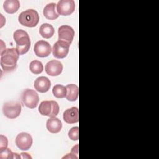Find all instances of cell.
Returning a JSON list of instances; mask_svg holds the SVG:
<instances>
[{"instance_id": "cell-1", "label": "cell", "mask_w": 159, "mask_h": 159, "mask_svg": "<svg viewBox=\"0 0 159 159\" xmlns=\"http://www.w3.org/2000/svg\"><path fill=\"white\" fill-rule=\"evenodd\" d=\"M19 53L16 48L5 49L1 52V66L6 72L14 71L17 67Z\"/></svg>"}, {"instance_id": "cell-2", "label": "cell", "mask_w": 159, "mask_h": 159, "mask_svg": "<svg viewBox=\"0 0 159 159\" xmlns=\"http://www.w3.org/2000/svg\"><path fill=\"white\" fill-rule=\"evenodd\" d=\"M13 37L16 43V48L19 55L26 53L30 47V40L28 34L22 29H18L14 32Z\"/></svg>"}, {"instance_id": "cell-3", "label": "cell", "mask_w": 159, "mask_h": 159, "mask_svg": "<svg viewBox=\"0 0 159 159\" xmlns=\"http://www.w3.org/2000/svg\"><path fill=\"white\" fill-rule=\"evenodd\" d=\"M19 22L24 26L28 27H35L39 21L38 12L34 9H27L20 14Z\"/></svg>"}, {"instance_id": "cell-4", "label": "cell", "mask_w": 159, "mask_h": 159, "mask_svg": "<svg viewBox=\"0 0 159 159\" xmlns=\"http://www.w3.org/2000/svg\"><path fill=\"white\" fill-rule=\"evenodd\" d=\"M39 112L42 116L56 117L59 112V106L55 101H44L40 104Z\"/></svg>"}, {"instance_id": "cell-5", "label": "cell", "mask_w": 159, "mask_h": 159, "mask_svg": "<svg viewBox=\"0 0 159 159\" xmlns=\"http://www.w3.org/2000/svg\"><path fill=\"white\" fill-rule=\"evenodd\" d=\"M22 106L17 101H9L6 102L2 107L4 115L9 119L17 117L21 112Z\"/></svg>"}, {"instance_id": "cell-6", "label": "cell", "mask_w": 159, "mask_h": 159, "mask_svg": "<svg viewBox=\"0 0 159 159\" xmlns=\"http://www.w3.org/2000/svg\"><path fill=\"white\" fill-rule=\"evenodd\" d=\"M22 101L26 107L30 109L35 108L39 101V95L34 90L26 89L22 93Z\"/></svg>"}, {"instance_id": "cell-7", "label": "cell", "mask_w": 159, "mask_h": 159, "mask_svg": "<svg viewBox=\"0 0 159 159\" xmlns=\"http://www.w3.org/2000/svg\"><path fill=\"white\" fill-rule=\"evenodd\" d=\"M75 9V3L73 0H61L57 4V11L58 15L69 16Z\"/></svg>"}, {"instance_id": "cell-8", "label": "cell", "mask_w": 159, "mask_h": 159, "mask_svg": "<svg viewBox=\"0 0 159 159\" xmlns=\"http://www.w3.org/2000/svg\"><path fill=\"white\" fill-rule=\"evenodd\" d=\"M58 40L66 43L70 45L75 35V32L71 27L67 25H63L58 28Z\"/></svg>"}, {"instance_id": "cell-9", "label": "cell", "mask_w": 159, "mask_h": 159, "mask_svg": "<svg viewBox=\"0 0 159 159\" xmlns=\"http://www.w3.org/2000/svg\"><path fill=\"white\" fill-rule=\"evenodd\" d=\"M16 144L19 149L27 150L32 145V137L27 132H21L16 138Z\"/></svg>"}, {"instance_id": "cell-10", "label": "cell", "mask_w": 159, "mask_h": 159, "mask_svg": "<svg viewBox=\"0 0 159 159\" xmlns=\"http://www.w3.org/2000/svg\"><path fill=\"white\" fill-rule=\"evenodd\" d=\"M34 50L37 57L44 58L48 57L50 54L52 48L49 43L47 41L39 40L35 43Z\"/></svg>"}, {"instance_id": "cell-11", "label": "cell", "mask_w": 159, "mask_h": 159, "mask_svg": "<svg viewBox=\"0 0 159 159\" xmlns=\"http://www.w3.org/2000/svg\"><path fill=\"white\" fill-rule=\"evenodd\" d=\"M69 47L70 45L68 43L58 40L53 46V55L57 58H63L68 55Z\"/></svg>"}, {"instance_id": "cell-12", "label": "cell", "mask_w": 159, "mask_h": 159, "mask_svg": "<svg viewBox=\"0 0 159 159\" xmlns=\"http://www.w3.org/2000/svg\"><path fill=\"white\" fill-rule=\"evenodd\" d=\"M63 70L62 63L55 60L48 61L45 65V72L47 75L52 76H56L61 74Z\"/></svg>"}, {"instance_id": "cell-13", "label": "cell", "mask_w": 159, "mask_h": 159, "mask_svg": "<svg viewBox=\"0 0 159 159\" xmlns=\"http://www.w3.org/2000/svg\"><path fill=\"white\" fill-rule=\"evenodd\" d=\"M63 120L68 124H74L79 121V111L76 107L68 109L63 112Z\"/></svg>"}, {"instance_id": "cell-14", "label": "cell", "mask_w": 159, "mask_h": 159, "mask_svg": "<svg viewBox=\"0 0 159 159\" xmlns=\"http://www.w3.org/2000/svg\"><path fill=\"white\" fill-rule=\"evenodd\" d=\"M51 86L50 80L45 76L38 77L34 81V88L38 92L46 93Z\"/></svg>"}, {"instance_id": "cell-15", "label": "cell", "mask_w": 159, "mask_h": 159, "mask_svg": "<svg viewBox=\"0 0 159 159\" xmlns=\"http://www.w3.org/2000/svg\"><path fill=\"white\" fill-rule=\"evenodd\" d=\"M46 127L47 129L51 133H58L62 128V123L59 119L55 117H50L47 121Z\"/></svg>"}, {"instance_id": "cell-16", "label": "cell", "mask_w": 159, "mask_h": 159, "mask_svg": "<svg viewBox=\"0 0 159 159\" xmlns=\"http://www.w3.org/2000/svg\"><path fill=\"white\" fill-rule=\"evenodd\" d=\"M56 4L55 3H50L47 4L43 11L45 17L48 20H55L59 16L56 12Z\"/></svg>"}, {"instance_id": "cell-17", "label": "cell", "mask_w": 159, "mask_h": 159, "mask_svg": "<svg viewBox=\"0 0 159 159\" xmlns=\"http://www.w3.org/2000/svg\"><path fill=\"white\" fill-rule=\"evenodd\" d=\"M3 7L8 14H14L20 7V2L18 0H6L4 2Z\"/></svg>"}, {"instance_id": "cell-18", "label": "cell", "mask_w": 159, "mask_h": 159, "mask_svg": "<svg viewBox=\"0 0 159 159\" xmlns=\"http://www.w3.org/2000/svg\"><path fill=\"white\" fill-rule=\"evenodd\" d=\"M66 98L70 101H75L78 98V87L74 84H70L66 86Z\"/></svg>"}, {"instance_id": "cell-19", "label": "cell", "mask_w": 159, "mask_h": 159, "mask_svg": "<svg viewBox=\"0 0 159 159\" xmlns=\"http://www.w3.org/2000/svg\"><path fill=\"white\" fill-rule=\"evenodd\" d=\"M39 33L42 37L45 39H50L54 35L55 30L51 24L45 23L41 25L39 29Z\"/></svg>"}, {"instance_id": "cell-20", "label": "cell", "mask_w": 159, "mask_h": 159, "mask_svg": "<svg viewBox=\"0 0 159 159\" xmlns=\"http://www.w3.org/2000/svg\"><path fill=\"white\" fill-rule=\"evenodd\" d=\"M53 94L57 98H63L66 96V86L61 84H56L53 86L52 89Z\"/></svg>"}, {"instance_id": "cell-21", "label": "cell", "mask_w": 159, "mask_h": 159, "mask_svg": "<svg viewBox=\"0 0 159 159\" xmlns=\"http://www.w3.org/2000/svg\"><path fill=\"white\" fill-rule=\"evenodd\" d=\"M29 70L32 73L37 75L43 71V66L41 61L39 60H33L30 63Z\"/></svg>"}, {"instance_id": "cell-22", "label": "cell", "mask_w": 159, "mask_h": 159, "mask_svg": "<svg viewBox=\"0 0 159 159\" xmlns=\"http://www.w3.org/2000/svg\"><path fill=\"white\" fill-rule=\"evenodd\" d=\"M0 158L1 159H12L14 158V153H13L9 148L0 150Z\"/></svg>"}, {"instance_id": "cell-23", "label": "cell", "mask_w": 159, "mask_h": 159, "mask_svg": "<svg viewBox=\"0 0 159 159\" xmlns=\"http://www.w3.org/2000/svg\"><path fill=\"white\" fill-rule=\"evenodd\" d=\"M79 128L78 127H72L68 132V137L72 140H78L79 138Z\"/></svg>"}, {"instance_id": "cell-24", "label": "cell", "mask_w": 159, "mask_h": 159, "mask_svg": "<svg viewBox=\"0 0 159 159\" xmlns=\"http://www.w3.org/2000/svg\"><path fill=\"white\" fill-rule=\"evenodd\" d=\"M8 145V140L6 137L3 135H0V150L7 148Z\"/></svg>"}, {"instance_id": "cell-25", "label": "cell", "mask_w": 159, "mask_h": 159, "mask_svg": "<svg viewBox=\"0 0 159 159\" xmlns=\"http://www.w3.org/2000/svg\"><path fill=\"white\" fill-rule=\"evenodd\" d=\"M21 158H32L27 153H21Z\"/></svg>"}]
</instances>
